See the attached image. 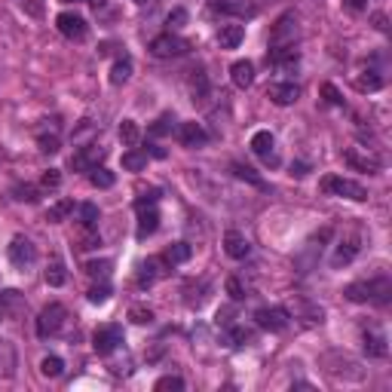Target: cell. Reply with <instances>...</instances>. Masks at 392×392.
I'll list each match as a JSON object with an SVG mask.
<instances>
[{"mask_svg":"<svg viewBox=\"0 0 392 392\" xmlns=\"http://www.w3.org/2000/svg\"><path fill=\"white\" fill-rule=\"evenodd\" d=\"M343 295H347L352 304H386L392 295V282L386 276H377V279H368V282H352V285H347Z\"/></svg>","mask_w":392,"mask_h":392,"instance_id":"obj_1","label":"cell"},{"mask_svg":"<svg viewBox=\"0 0 392 392\" xmlns=\"http://www.w3.org/2000/svg\"><path fill=\"white\" fill-rule=\"evenodd\" d=\"M328 196H343V199H352V203H365L368 199V190L362 187L359 181H350L343 175H325L319 184Z\"/></svg>","mask_w":392,"mask_h":392,"instance_id":"obj_2","label":"cell"},{"mask_svg":"<svg viewBox=\"0 0 392 392\" xmlns=\"http://www.w3.org/2000/svg\"><path fill=\"white\" fill-rule=\"evenodd\" d=\"M65 322H68V310L61 304L43 306L40 319H37V334H40V337H56L61 328H65Z\"/></svg>","mask_w":392,"mask_h":392,"instance_id":"obj_3","label":"cell"},{"mask_svg":"<svg viewBox=\"0 0 392 392\" xmlns=\"http://www.w3.org/2000/svg\"><path fill=\"white\" fill-rule=\"evenodd\" d=\"M187 49H190V43L181 40V37H175L172 31H168V34L153 37V43H150V52H153L157 58H178V56H184Z\"/></svg>","mask_w":392,"mask_h":392,"instance_id":"obj_4","label":"cell"},{"mask_svg":"<svg viewBox=\"0 0 392 392\" xmlns=\"http://www.w3.org/2000/svg\"><path fill=\"white\" fill-rule=\"evenodd\" d=\"M295 40H297V15L295 13H285L273 25L270 46H273V49H279V46H295Z\"/></svg>","mask_w":392,"mask_h":392,"instance_id":"obj_5","label":"cell"},{"mask_svg":"<svg viewBox=\"0 0 392 392\" xmlns=\"http://www.w3.org/2000/svg\"><path fill=\"white\" fill-rule=\"evenodd\" d=\"M56 28L61 31V34L68 37V40H86V34H89V25H86V19L83 15H77V13H58V19H56Z\"/></svg>","mask_w":392,"mask_h":392,"instance_id":"obj_6","label":"cell"},{"mask_svg":"<svg viewBox=\"0 0 392 392\" xmlns=\"http://www.w3.org/2000/svg\"><path fill=\"white\" fill-rule=\"evenodd\" d=\"M6 255H10L13 267H22V270H25V267H31L37 260V249H34V242H31V240H25V236H13Z\"/></svg>","mask_w":392,"mask_h":392,"instance_id":"obj_7","label":"cell"},{"mask_svg":"<svg viewBox=\"0 0 392 392\" xmlns=\"http://www.w3.org/2000/svg\"><path fill=\"white\" fill-rule=\"evenodd\" d=\"M120 343H123L120 325H102L95 331V337H92V347H95L98 356H111L113 350H120Z\"/></svg>","mask_w":392,"mask_h":392,"instance_id":"obj_8","label":"cell"},{"mask_svg":"<svg viewBox=\"0 0 392 392\" xmlns=\"http://www.w3.org/2000/svg\"><path fill=\"white\" fill-rule=\"evenodd\" d=\"M343 159H347L352 168H359V172H368V175H374V172H380V168H383L380 157H377V153H371L368 148H350L347 153H343Z\"/></svg>","mask_w":392,"mask_h":392,"instance_id":"obj_9","label":"cell"},{"mask_svg":"<svg viewBox=\"0 0 392 392\" xmlns=\"http://www.w3.org/2000/svg\"><path fill=\"white\" fill-rule=\"evenodd\" d=\"M209 10L221 15H236V19H251L258 15V6L249 0H209Z\"/></svg>","mask_w":392,"mask_h":392,"instance_id":"obj_10","label":"cell"},{"mask_svg":"<svg viewBox=\"0 0 392 392\" xmlns=\"http://www.w3.org/2000/svg\"><path fill=\"white\" fill-rule=\"evenodd\" d=\"M255 319L264 331H285L288 322H291L288 310H282V306H264V310L255 313Z\"/></svg>","mask_w":392,"mask_h":392,"instance_id":"obj_11","label":"cell"},{"mask_svg":"<svg viewBox=\"0 0 392 392\" xmlns=\"http://www.w3.org/2000/svg\"><path fill=\"white\" fill-rule=\"evenodd\" d=\"M251 150H255V157H260L267 166H279V157H276V138H273V132H267V129H260V132L251 135Z\"/></svg>","mask_w":392,"mask_h":392,"instance_id":"obj_12","label":"cell"},{"mask_svg":"<svg viewBox=\"0 0 392 392\" xmlns=\"http://www.w3.org/2000/svg\"><path fill=\"white\" fill-rule=\"evenodd\" d=\"M25 310H28L25 297H22L15 288L0 291V316H3V319L15 322V319H22V316H25Z\"/></svg>","mask_w":392,"mask_h":392,"instance_id":"obj_13","label":"cell"},{"mask_svg":"<svg viewBox=\"0 0 392 392\" xmlns=\"http://www.w3.org/2000/svg\"><path fill=\"white\" fill-rule=\"evenodd\" d=\"M267 98H270L273 104H279V107H288V104H295L297 98H301V86L297 83H270V89H267Z\"/></svg>","mask_w":392,"mask_h":392,"instance_id":"obj_14","label":"cell"},{"mask_svg":"<svg viewBox=\"0 0 392 392\" xmlns=\"http://www.w3.org/2000/svg\"><path fill=\"white\" fill-rule=\"evenodd\" d=\"M178 141L184 144V148H203L205 141H209V132L203 129V123H181L178 126Z\"/></svg>","mask_w":392,"mask_h":392,"instance_id":"obj_15","label":"cell"},{"mask_svg":"<svg viewBox=\"0 0 392 392\" xmlns=\"http://www.w3.org/2000/svg\"><path fill=\"white\" fill-rule=\"evenodd\" d=\"M104 157V148H98V144H86V148H80L71 157V168L77 172H89L92 166H98V159Z\"/></svg>","mask_w":392,"mask_h":392,"instance_id":"obj_16","label":"cell"},{"mask_svg":"<svg viewBox=\"0 0 392 392\" xmlns=\"http://www.w3.org/2000/svg\"><path fill=\"white\" fill-rule=\"evenodd\" d=\"M224 251L233 260H245L251 251V242L245 240V233H240V230H227L224 233Z\"/></svg>","mask_w":392,"mask_h":392,"instance_id":"obj_17","label":"cell"},{"mask_svg":"<svg viewBox=\"0 0 392 392\" xmlns=\"http://www.w3.org/2000/svg\"><path fill=\"white\" fill-rule=\"evenodd\" d=\"M359 240L352 236V240H340L337 242V249H334V255H331V267L334 270H340V267H347V264H352L356 260V255H359Z\"/></svg>","mask_w":392,"mask_h":392,"instance_id":"obj_18","label":"cell"},{"mask_svg":"<svg viewBox=\"0 0 392 392\" xmlns=\"http://www.w3.org/2000/svg\"><path fill=\"white\" fill-rule=\"evenodd\" d=\"M15 368H19V352L6 337H0V377L3 380L15 377Z\"/></svg>","mask_w":392,"mask_h":392,"instance_id":"obj_19","label":"cell"},{"mask_svg":"<svg viewBox=\"0 0 392 392\" xmlns=\"http://www.w3.org/2000/svg\"><path fill=\"white\" fill-rule=\"evenodd\" d=\"M230 80H233L236 89H249L255 83V65L251 61H233L230 65Z\"/></svg>","mask_w":392,"mask_h":392,"instance_id":"obj_20","label":"cell"},{"mask_svg":"<svg viewBox=\"0 0 392 392\" xmlns=\"http://www.w3.org/2000/svg\"><path fill=\"white\" fill-rule=\"evenodd\" d=\"M157 227H159V214L157 209H148V205H141L138 209V240H148V236L157 233Z\"/></svg>","mask_w":392,"mask_h":392,"instance_id":"obj_21","label":"cell"},{"mask_svg":"<svg viewBox=\"0 0 392 392\" xmlns=\"http://www.w3.org/2000/svg\"><path fill=\"white\" fill-rule=\"evenodd\" d=\"M242 40H245V25H221V31H218L221 49H236Z\"/></svg>","mask_w":392,"mask_h":392,"instance_id":"obj_22","label":"cell"},{"mask_svg":"<svg viewBox=\"0 0 392 392\" xmlns=\"http://www.w3.org/2000/svg\"><path fill=\"white\" fill-rule=\"evenodd\" d=\"M270 61L276 68H282V71H291V68H297V61H301V56H297L295 46H279V49H273Z\"/></svg>","mask_w":392,"mask_h":392,"instance_id":"obj_23","label":"cell"},{"mask_svg":"<svg viewBox=\"0 0 392 392\" xmlns=\"http://www.w3.org/2000/svg\"><path fill=\"white\" fill-rule=\"evenodd\" d=\"M365 352H368L371 359H386V352H389L386 337H383L380 331H368V334H365Z\"/></svg>","mask_w":392,"mask_h":392,"instance_id":"obj_24","label":"cell"},{"mask_svg":"<svg viewBox=\"0 0 392 392\" xmlns=\"http://www.w3.org/2000/svg\"><path fill=\"white\" fill-rule=\"evenodd\" d=\"M129 77H132V58L120 56L117 61H113V68H111V83H113V86H123Z\"/></svg>","mask_w":392,"mask_h":392,"instance_id":"obj_25","label":"cell"},{"mask_svg":"<svg viewBox=\"0 0 392 392\" xmlns=\"http://www.w3.org/2000/svg\"><path fill=\"white\" fill-rule=\"evenodd\" d=\"M157 276H159V260L157 258H150V260H144V264H138V285L141 288H148L157 282Z\"/></svg>","mask_w":392,"mask_h":392,"instance_id":"obj_26","label":"cell"},{"mask_svg":"<svg viewBox=\"0 0 392 392\" xmlns=\"http://www.w3.org/2000/svg\"><path fill=\"white\" fill-rule=\"evenodd\" d=\"M190 95H194V102H199V104L209 98V77L203 71H194V77H190Z\"/></svg>","mask_w":392,"mask_h":392,"instance_id":"obj_27","label":"cell"},{"mask_svg":"<svg viewBox=\"0 0 392 392\" xmlns=\"http://www.w3.org/2000/svg\"><path fill=\"white\" fill-rule=\"evenodd\" d=\"M65 279H68V273H65V260H61V258H52V260H49V267H46V282H49L52 288H58V285H65Z\"/></svg>","mask_w":392,"mask_h":392,"instance_id":"obj_28","label":"cell"},{"mask_svg":"<svg viewBox=\"0 0 392 392\" xmlns=\"http://www.w3.org/2000/svg\"><path fill=\"white\" fill-rule=\"evenodd\" d=\"M120 141L126 144V148H135V144L141 141V129H138L135 120H123L120 123Z\"/></svg>","mask_w":392,"mask_h":392,"instance_id":"obj_29","label":"cell"},{"mask_svg":"<svg viewBox=\"0 0 392 392\" xmlns=\"http://www.w3.org/2000/svg\"><path fill=\"white\" fill-rule=\"evenodd\" d=\"M356 89L359 92H377V89H383V80L377 77V71H362L356 77Z\"/></svg>","mask_w":392,"mask_h":392,"instance_id":"obj_30","label":"cell"},{"mask_svg":"<svg viewBox=\"0 0 392 392\" xmlns=\"http://www.w3.org/2000/svg\"><path fill=\"white\" fill-rule=\"evenodd\" d=\"M74 209H77V218H80L83 227H95L98 218H102V214H98V205H92V203H80V205H74Z\"/></svg>","mask_w":392,"mask_h":392,"instance_id":"obj_31","label":"cell"},{"mask_svg":"<svg viewBox=\"0 0 392 392\" xmlns=\"http://www.w3.org/2000/svg\"><path fill=\"white\" fill-rule=\"evenodd\" d=\"M113 172H107V168H98V166H92L89 168V184L92 187H102V190H107V187H113Z\"/></svg>","mask_w":392,"mask_h":392,"instance_id":"obj_32","label":"cell"},{"mask_svg":"<svg viewBox=\"0 0 392 392\" xmlns=\"http://www.w3.org/2000/svg\"><path fill=\"white\" fill-rule=\"evenodd\" d=\"M71 212H74V203H71V199H61V203L49 205V212H46V221H49V224H58V221H65Z\"/></svg>","mask_w":392,"mask_h":392,"instance_id":"obj_33","label":"cell"},{"mask_svg":"<svg viewBox=\"0 0 392 392\" xmlns=\"http://www.w3.org/2000/svg\"><path fill=\"white\" fill-rule=\"evenodd\" d=\"M190 255H194V249L187 242H175V245H168L166 260L168 264H184V260H190Z\"/></svg>","mask_w":392,"mask_h":392,"instance_id":"obj_34","label":"cell"},{"mask_svg":"<svg viewBox=\"0 0 392 392\" xmlns=\"http://www.w3.org/2000/svg\"><path fill=\"white\" fill-rule=\"evenodd\" d=\"M144 166H148V153H141V150L123 153V168H129V172H141Z\"/></svg>","mask_w":392,"mask_h":392,"instance_id":"obj_35","label":"cell"},{"mask_svg":"<svg viewBox=\"0 0 392 392\" xmlns=\"http://www.w3.org/2000/svg\"><path fill=\"white\" fill-rule=\"evenodd\" d=\"M40 374L43 377H61V374H65V362H61L58 356H46L40 362Z\"/></svg>","mask_w":392,"mask_h":392,"instance_id":"obj_36","label":"cell"},{"mask_svg":"<svg viewBox=\"0 0 392 392\" xmlns=\"http://www.w3.org/2000/svg\"><path fill=\"white\" fill-rule=\"evenodd\" d=\"M111 260L107 258H102V260H89L86 264V273L92 276V279H107V276H111Z\"/></svg>","mask_w":392,"mask_h":392,"instance_id":"obj_37","label":"cell"},{"mask_svg":"<svg viewBox=\"0 0 392 392\" xmlns=\"http://www.w3.org/2000/svg\"><path fill=\"white\" fill-rule=\"evenodd\" d=\"M129 319H132L135 325H150V322H153V310H150V306L135 304V306H129Z\"/></svg>","mask_w":392,"mask_h":392,"instance_id":"obj_38","label":"cell"},{"mask_svg":"<svg viewBox=\"0 0 392 392\" xmlns=\"http://www.w3.org/2000/svg\"><path fill=\"white\" fill-rule=\"evenodd\" d=\"M233 175H236V178H242V181H251L255 187H264V181L255 175V168H249V166H242V163H233Z\"/></svg>","mask_w":392,"mask_h":392,"instance_id":"obj_39","label":"cell"},{"mask_svg":"<svg viewBox=\"0 0 392 392\" xmlns=\"http://www.w3.org/2000/svg\"><path fill=\"white\" fill-rule=\"evenodd\" d=\"M227 295L233 297V301H245V297H249V288L242 285V279H227Z\"/></svg>","mask_w":392,"mask_h":392,"instance_id":"obj_40","label":"cell"},{"mask_svg":"<svg viewBox=\"0 0 392 392\" xmlns=\"http://www.w3.org/2000/svg\"><path fill=\"white\" fill-rule=\"evenodd\" d=\"M37 141H40V150L43 153H58V132H52V135L37 132Z\"/></svg>","mask_w":392,"mask_h":392,"instance_id":"obj_41","label":"cell"},{"mask_svg":"<svg viewBox=\"0 0 392 392\" xmlns=\"http://www.w3.org/2000/svg\"><path fill=\"white\" fill-rule=\"evenodd\" d=\"M58 184H61V172H58V168H46V172L40 175V187L43 190H56Z\"/></svg>","mask_w":392,"mask_h":392,"instance_id":"obj_42","label":"cell"},{"mask_svg":"<svg viewBox=\"0 0 392 392\" xmlns=\"http://www.w3.org/2000/svg\"><path fill=\"white\" fill-rule=\"evenodd\" d=\"M153 389H157V392H166V389H184V380L181 377H175V374H166V377H159L157 380V386H153Z\"/></svg>","mask_w":392,"mask_h":392,"instance_id":"obj_43","label":"cell"},{"mask_svg":"<svg viewBox=\"0 0 392 392\" xmlns=\"http://www.w3.org/2000/svg\"><path fill=\"white\" fill-rule=\"evenodd\" d=\"M13 194H15V199H19V203H37V190L31 187V184H19Z\"/></svg>","mask_w":392,"mask_h":392,"instance_id":"obj_44","label":"cell"},{"mask_svg":"<svg viewBox=\"0 0 392 392\" xmlns=\"http://www.w3.org/2000/svg\"><path fill=\"white\" fill-rule=\"evenodd\" d=\"M322 95H325V102H328V104H334V107H340V104H343V98H340V92H337L334 83H322Z\"/></svg>","mask_w":392,"mask_h":392,"instance_id":"obj_45","label":"cell"},{"mask_svg":"<svg viewBox=\"0 0 392 392\" xmlns=\"http://www.w3.org/2000/svg\"><path fill=\"white\" fill-rule=\"evenodd\" d=\"M22 10L34 19H43V0H22Z\"/></svg>","mask_w":392,"mask_h":392,"instance_id":"obj_46","label":"cell"},{"mask_svg":"<svg viewBox=\"0 0 392 392\" xmlns=\"http://www.w3.org/2000/svg\"><path fill=\"white\" fill-rule=\"evenodd\" d=\"M107 297H111V288H107V285H95L89 291V304H104Z\"/></svg>","mask_w":392,"mask_h":392,"instance_id":"obj_47","label":"cell"},{"mask_svg":"<svg viewBox=\"0 0 392 392\" xmlns=\"http://www.w3.org/2000/svg\"><path fill=\"white\" fill-rule=\"evenodd\" d=\"M184 22H187V10H175L172 15H168V31L184 28Z\"/></svg>","mask_w":392,"mask_h":392,"instance_id":"obj_48","label":"cell"},{"mask_svg":"<svg viewBox=\"0 0 392 392\" xmlns=\"http://www.w3.org/2000/svg\"><path fill=\"white\" fill-rule=\"evenodd\" d=\"M168 123H172V117H159V120L150 126V135H166L168 129H172V126H168Z\"/></svg>","mask_w":392,"mask_h":392,"instance_id":"obj_49","label":"cell"},{"mask_svg":"<svg viewBox=\"0 0 392 392\" xmlns=\"http://www.w3.org/2000/svg\"><path fill=\"white\" fill-rule=\"evenodd\" d=\"M343 10L347 13H362V10H368V0H343Z\"/></svg>","mask_w":392,"mask_h":392,"instance_id":"obj_50","label":"cell"},{"mask_svg":"<svg viewBox=\"0 0 392 392\" xmlns=\"http://www.w3.org/2000/svg\"><path fill=\"white\" fill-rule=\"evenodd\" d=\"M374 25H377V31H386L389 25H386V15L383 13H374Z\"/></svg>","mask_w":392,"mask_h":392,"instance_id":"obj_51","label":"cell"},{"mask_svg":"<svg viewBox=\"0 0 392 392\" xmlns=\"http://www.w3.org/2000/svg\"><path fill=\"white\" fill-rule=\"evenodd\" d=\"M291 175H297V178H304V175H306V166H291Z\"/></svg>","mask_w":392,"mask_h":392,"instance_id":"obj_52","label":"cell"},{"mask_svg":"<svg viewBox=\"0 0 392 392\" xmlns=\"http://www.w3.org/2000/svg\"><path fill=\"white\" fill-rule=\"evenodd\" d=\"M89 3H92V6H102V3H104V0H89Z\"/></svg>","mask_w":392,"mask_h":392,"instance_id":"obj_53","label":"cell"},{"mask_svg":"<svg viewBox=\"0 0 392 392\" xmlns=\"http://www.w3.org/2000/svg\"><path fill=\"white\" fill-rule=\"evenodd\" d=\"M58 3H80V0H58Z\"/></svg>","mask_w":392,"mask_h":392,"instance_id":"obj_54","label":"cell"},{"mask_svg":"<svg viewBox=\"0 0 392 392\" xmlns=\"http://www.w3.org/2000/svg\"><path fill=\"white\" fill-rule=\"evenodd\" d=\"M135 3H141V0H135Z\"/></svg>","mask_w":392,"mask_h":392,"instance_id":"obj_55","label":"cell"}]
</instances>
